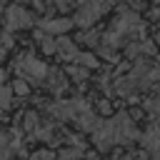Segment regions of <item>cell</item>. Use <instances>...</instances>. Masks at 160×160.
Listing matches in <instances>:
<instances>
[{
  "label": "cell",
  "mask_w": 160,
  "mask_h": 160,
  "mask_svg": "<svg viewBox=\"0 0 160 160\" xmlns=\"http://www.w3.org/2000/svg\"><path fill=\"white\" fill-rule=\"evenodd\" d=\"M10 135H5V132H0V160H5L8 155H12V145H15V140H8Z\"/></svg>",
  "instance_id": "8"
},
{
  "label": "cell",
  "mask_w": 160,
  "mask_h": 160,
  "mask_svg": "<svg viewBox=\"0 0 160 160\" xmlns=\"http://www.w3.org/2000/svg\"><path fill=\"white\" fill-rule=\"evenodd\" d=\"M142 148L150 150V152H158L160 150V128L158 125L148 128V132L142 135Z\"/></svg>",
  "instance_id": "5"
},
{
  "label": "cell",
  "mask_w": 160,
  "mask_h": 160,
  "mask_svg": "<svg viewBox=\"0 0 160 160\" xmlns=\"http://www.w3.org/2000/svg\"><path fill=\"white\" fill-rule=\"evenodd\" d=\"M155 160H160V158H155Z\"/></svg>",
  "instance_id": "16"
},
{
  "label": "cell",
  "mask_w": 160,
  "mask_h": 160,
  "mask_svg": "<svg viewBox=\"0 0 160 160\" xmlns=\"http://www.w3.org/2000/svg\"><path fill=\"white\" fill-rule=\"evenodd\" d=\"M60 160H68V158H65V155H60Z\"/></svg>",
  "instance_id": "14"
},
{
  "label": "cell",
  "mask_w": 160,
  "mask_h": 160,
  "mask_svg": "<svg viewBox=\"0 0 160 160\" xmlns=\"http://www.w3.org/2000/svg\"><path fill=\"white\" fill-rule=\"evenodd\" d=\"M78 60H80V62H82V65H90V68H95V65H98V62H95V58H92V55H78Z\"/></svg>",
  "instance_id": "12"
},
{
  "label": "cell",
  "mask_w": 160,
  "mask_h": 160,
  "mask_svg": "<svg viewBox=\"0 0 160 160\" xmlns=\"http://www.w3.org/2000/svg\"><path fill=\"white\" fill-rule=\"evenodd\" d=\"M70 20H42V28L48 30V32H65V30H70Z\"/></svg>",
  "instance_id": "7"
},
{
  "label": "cell",
  "mask_w": 160,
  "mask_h": 160,
  "mask_svg": "<svg viewBox=\"0 0 160 160\" xmlns=\"http://www.w3.org/2000/svg\"><path fill=\"white\" fill-rule=\"evenodd\" d=\"M92 138H95V145H98L100 150H110V148L118 142L112 120H102V122H98L95 130H92Z\"/></svg>",
  "instance_id": "2"
},
{
  "label": "cell",
  "mask_w": 160,
  "mask_h": 160,
  "mask_svg": "<svg viewBox=\"0 0 160 160\" xmlns=\"http://www.w3.org/2000/svg\"><path fill=\"white\" fill-rule=\"evenodd\" d=\"M148 110H150L152 115H160V98H152V100H148Z\"/></svg>",
  "instance_id": "11"
},
{
  "label": "cell",
  "mask_w": 160,
  "mask_h": 160,
  "mask_svg": "<svg viewBox=\"0 0 160 160\" xmlns=\"http://www.w3.org/2000/svg\"><path fill=\"white\" fill-rule=\"evenodd\" d=\"M12 102V90L8 85H0V108H10Z\"/></svg>",
  "instance_id": "10"
},
{
  "label": "cell",
  "mask_w": 160,
  "mask_h": 160,
  "mask_svg": "<svg viewBox=\"0 0 160 160\" xmlns=\"http://www.w3.org/2000/svg\"><path fill=\"white\" fill-rule=\"evenodd\" d=\"M32 22V18H30V12L28 10H22V8H10L8 10V28L10 30H18V28H28Z\"/></svg>",
  "instance_id": "4"
},
{
  "label": "cell",
  "mask_w": 160,
  "mask_h": 160,
  "mask_svg": "<svg viewBox=\"0 0 160 160\" xmlns=\"http://www.w3.org/2000/svg\"><path fill=\"white\" fill-rule=\"evenodd\" d=\"M15 92L25 95V92H28V85H25V82H15Z\"/></svg>",
  "instance_id": "13"
},
{
  "label": "cell",
  "mask_w": 160,
  "mask_h": 160,
  "mask_svg": "<svg viewBox=\"0 0 160 160\" xmlns=\"http://www.w3.org/2000/svg\"><path fill=\"white\" fill-rule=\"evenodd\" d=\"M20 70H25V72H30L32 78H42L48 70H45V65L42 62H38V60H32V58H25L22 62H20Z\"/></svg>",
  "instance_id": "6"
},
{
  "label": "cell",
  "mask_w": 160,
  "mask_h": 160,
  "mask_svg": "<svg viewBox=\"0 0 160 160\" xmlns=\"http://www.w3.org/2000/svg\"><path fill=\"white\" fill-rule=\"evenodd\" d=\"M58 48H60V52H62V55H68V58H78V50H75V45H72L70 40H60V42H58Z\"/></svg>",
  "instance_id": "9"
},
{
  "label": "cell",
  "mask_w": 160,
  "mask_h": 160,
  "mask_svg": "<svg viewBox=\"0 0 160 160\" xmlns=\"http://www.w3.org/2000/svg\"><path fill=\"white\" fill-rule=\"evenodd\" d=\"M110 5H112V0H85V2L80 5V10H78V22H80V25L95 22Z\"/></svg>",
  "instance_id": "1"
},
{
  "label": "cell",
  "mask_w": 160,
  "mask_h": 160,
  "mask_svg": "<svg viewBox=\"0 0 160 160\" xmlns=\"http://www.w3.org/2000/svg\"><path fill=\"white\" fill-rule=\"evenodd\" d=\"M112 125H115V135H118V142H132V140L138 138V130H135L132 120H130L125 112H120L118 118H112Z\"/></svg>",
  "instance_id": "3"
},
{
  "label": "cell",
  "mask_w": 160,
  "mask_h": 160,
  "mask_svg": "<svg viewBox=\"0 0 160 160\" xmlns=\"http://www.w3.org/2000/svg\"><path fill=\"white\" fill-rule=\"evenodd\" d=\"M2 2H5V0H0V8H2Z\"/></svg>",
  "instance_id": "15"
}]
</instances>
